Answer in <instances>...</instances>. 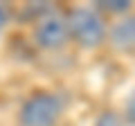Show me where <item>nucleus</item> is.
I'll return each instance as SVG.
<instances>
[{
  "label": "nucleus",
  "mask_w": 135,
  "mask_h": 126,
  "mask_svg": "<svg viewBox=\"0 0 135 126\" xmlns=\"http://www.w3.org/2000/svg\"><path fill=\"white\" fill-rule=\"evenodd\" d=\"M68 29H70V38L86 50L99 47L108 38L106 20L92 7H77L70 11L68 14Z\"/></svg>",
  "instance_id": "1"
},
{
  "label": "nucleus",
  "mask_w": 135,
  "mask_h": 126,
  "mask_svg": "<svg viewBox=\"0 0 135 126\" xmlns=\"http://www.w3.org/2000/svg\"><path fill=\"white\" fill-rule=\"evenodd\" d=\"M63 115V99L56 92H34L20 106V126H56Z\"/></svg>",
  "instance_id": "2"
},
{
  "label": "nucleus",
  "mask_w": 135,
  "mask_h": 126,
  "mask_svg": "<svg viewBox=\"0 0 135 126\" xmlns=\"http://www.w3.org/2000/svg\"><path fill=\"white\" fill-rule=\"evenodd\" d=\"M34 41L43 50H61L70 43V29H68V16L59 9H47L36 18L34 27Z\"/></svg>",
  "instance_id": "3"
},
{
  "label": "nucleus",
  "mask_w": 135,
  "mask_h": 126,
  "mask_svg": "<svg viewBox=\"0 0 135 126\" xmlns=\"http://www.w3.org/2000/svg\"><path fill=\"white\" fill-rule=\"evenodd\" d=\"M108 41L119 52H133L135 50V14H126L119 18L108 32Z\"/></svg>",
  "instance_id": "4"
},
{
  "label": "nucleus",
  "mask_w": 135,
  "mask_h": 126,
  "mask_svg": "<svg viewBox=\"0 0 135 126\" xmlns=\"http://www.w3.org/2000/svg\"><path fill=\"white\" fill-rule=\"evenodd\" d=\"M95 126H126V119L117 113H101L97 117Z\"/></svg>",
  "instance_id": "5"
},
{
  "label": "nucleus",
  "mask_w": 135,
  "mask_h": 126,
  "mask_svg": "<svg viewBox=\"0 0 135 126\" xmlns=\"http://www.w3.org/2000/svg\"><path fill=\"white\" fill-rule=\"evenodd\" d=\"M99 9H108V11H128L131 9V2L126 0H110V2H99Z\"/></svg>",
  "instance_id": "6"
},
{
  "label": "nucleus",
  "mask_w": 135,
  "mask_h": 126,
  "mask_svg": "<svg viewBox=\"0 0 135 126\" xmlns=\"http://www.w3.org/2000/svg\"><path fill=\"white\" fill-rule=\"evenodd\" d=\"M124 119L128 124L135 126V90L131 92V97L126 99V106H124Z\"/></svg>",
  "instance_id": "7"
},
{
  "label": "nucleus",
  "mask_w": 135,
  "mask_h": 126,
  "mask_svg": "<svg viewBox=\"0 0 135 126\" xmlns=\"http://www.w3.org/2000/svg\"><path fill=\"white\" fill-rule=\"evenodd\" d=\"M7 23H9V11H7L5 5H0V29H5Z\"/></svg>",
  "instance_id": "8"
}]
</instances>
